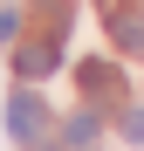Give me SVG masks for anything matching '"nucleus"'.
<instances>
[{
    "mask_svg": "<svg viewBox=\"0 0 144 151\" xmlns=\"http://www.w3.org/2000/svg\"><path fill=\"white\" fill-rule=\"evenodd\" d=\"M7 131H14L21 144H41V137H48V110H41L34 89H14V103H7Z\"/></svg>",
    "mask_w": 144,
    "mask_h": 151,
    "instance_id": "nucleus-1",
    "label": "nucleus"
},
{
    "mask_svg": "<svg viewBox=\"0 0 144 151\" xmlns=\"http://www.w3.org/2000/svg\"><path fill=\"white\" fill-rule=\"evenodd\" d=\"M76 76H82V89L96 96V103H117V89H124V69L117 62H82Z\"/></svg>",
    "mask_w": 144,
    "mask_h": 151,
    "instance_id": "nucleus-2",
    "label": "nucleus"
},
{
    "mask_svg": "<svg viewBox=\"0 0 144 151\" xmlns=\"http://www.w3.org/2000/svg\"><path fill=\"white\" fill-rule=\"evenodd\" d=\"M21 76H28V83H34V76H55L62 69V48L55 41H28V48H21V62H14Z\"/></svg>",
    "mask_w": 144,
    "mask_h": 151,
    "instance_id": "nucleus-3",
    "label": "nucleus"
},
{
    "mask_svg": "<svg viewBox=\"0 0 144 151\" xmlns=\"http://www.w3.org/2000/svg\"><path fill=\"white\" fill-rule=\"evenodd\" d=\"M96 137H103V110H76V117H69V151H96Z\"/></svg>",
    "mask_w": 144,
    "mask_h": 151,
    "instance_id": "nucleus-4",
    "label": "nucleus"
},
{
    "mask_svg": "<svg viewBox=\"0 0 144 151\" xmlns=\"http://www.w3.org/2000/svg\"><path fill=\"white\" fill-rule=\"evenodd\" d=\"M110 28H117V41L130 55H144V14H110Z\"/></svg>",
    "mask_w": 144,
    "mask_h": 151,
    "instance_id": "nucleus-5",
    "label": "nucleus"
},
{
    "mask_svg": "<svg viewBox=\"0 0 144 151\" xmlns=\"http://www.w3.org/2000/svg\"><path fill=\"white\" fill-rule=\"evenodd\" d=\"M21 35V7H0V41H14Z\"/></svg>",
    "mask_w": 144,
    "mask_h": 151,
    "instance_id": "nucleus-6",
    "label": "nucleus"
},
{
    "mask_svg": "<svg viewBox=\"0 0 144 151\" xmlns=\"http://www.w3.org/2000/svg\"><path fill=\"white\" fill-rule=\"evenodd\" d=\"M124 137H130V144H144V110H124Z\"/></svg>",
    "mask_w": 144,
    "mask_h": 151,
    "instance_id": "nucleus-7",
    "label": "nucleus"
}]
</instances>
